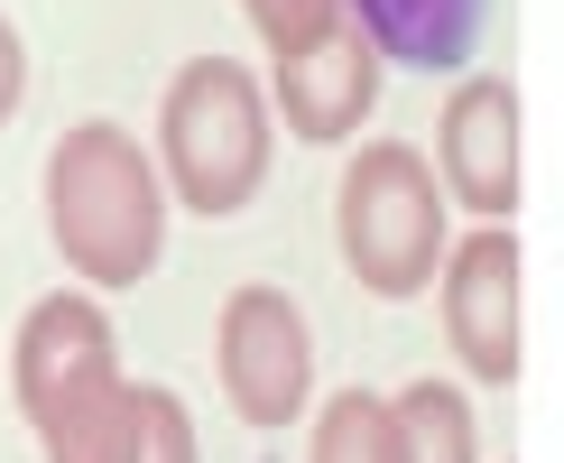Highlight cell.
Segmentation results:
<instances>
[{"label":"cell","instance_id":"1","mask_svg":"<svg viewBox=\"0 0 564 463\" xmlns=\"http://www.w3.org/2000/svg\"><path fill=\"white\" fill-rule=\"evenodd\" d=\"M46 232L93 297L139 288L167 250V185L121 121H75L46 158Z\"/></svg>","mask_w":564,"mask_h":463},{"label":"cell","instance_id":"2","mask_svg":"<svg viewBox=\"0 0 564 463\" xmlns=\"http://www.w3.org/2000/svg\"><path fill=\"white\" fill-rule=\"evenodd\" d=\"M269 93L241 56H195L158 103V185L185 214H241L269 185Z\"/></svg>","mask_w":564,"mask_h":463},{"label":"cell","instance_id":"3","mask_svg":"<svg viewBox=\"0 0 564 463\" xmlns=\"http://www.w3.org/2000/svg\"><path fill=\"white\" fill-rule=\"evenodd\" d=\"M334 232H343V260L370 297H426L435 260H444V195L426 176V158L408 139H370L351 149L343 195H334Z\"/></svg>","mask_w":564,"mask_h":463},{"label":"cell","instance_id":"4","mask_svg":"<svg viewBox=\"0 0 564 463\" xmlns=\"http://www.w3.org/2000/svg\"><path fill=\"white\" fill-rule=\"evenodd\" d=\"M214 380L241 427H296L305 408H315V334H305V306L288 288H269V278H250V288L223 297V324H214Z\"/></svg>","mask_w":564,"mask_h":463},{"label":"cell","instance_id":"5","mask_svg":"<svg viewBox=\"0 0 564 463\" xmlns=\"http://www.w3.org/2000/svg\"><path fill=\"white\" fill-rule=\"evenodd\" d=\"M435 297H444V343H454L463 380L481 389H509L528 362V334H519V232L481 223L463 232V250L435 260Z\"/></svg>","mask_w":564,"mask_h":463},{"label":"cell","instance_id":"6","mask_svg":"<svg viewBox=\"0 0 564 463\" xmlns=\"http://www.w3.org/2000/svg\"><path fill=\"white\" fill-rule=\"evenodd\" d=\"M46 463H195V408L158 380H93L56 417H37Z\"/></svg>","mask_w":564,"mask_h":463},{"label":"cell","instance_id":"7","mask_svg":"<svg viewBox=\"0 0 564 463\" xmlns=\"http://www.w3.org/2000/svg\"><path fill=\"white\" fill-rule=\"evenodd\" d=\"M435 195L481 223H509L519 204V84L509 75H463L435 111Z\"/></svg>","mask_w":564,"mask_h":463},{"label":"cell","instance_id":"8","mask_svg":"<svg viewBox=\"0 0 564 463\" xmlns=\"http://www.w3.org/2000/svg\"><path fill=\"white\" fill-rule=\"evenodd\" d=\"M121 370V334H111V315L93 306V288H56V297H37L29 324H19V343H10V399L19 417H56L75 389L93 380H111Z\"/></svg>","mask_w":564,"mask_h":463},{"label":"cell","instance_id":"9","mask_svg":"<svg viewBox=\"0 0 564 463\" xmlns=\"http://www.w3.org/2000/svg\"><path fill=\"white\" fill-rule=\"evenodd\" d=\"M269 121H288L296 139H315V149H343L351 130L370 121V103H380V56H370V37L334 19L315 46H296V56H269Z\"/></svg>","mask_w":564,"mask_h":463},{"label":"cell","instance_id":"10","mask_svg":"<svg viewBox=\"0 0 564 463\" xmlns=\"http://www.w3.org/2000/svg\"><path fill=\"white\" fill-rule=\"evenodd\" d=\"M343 19L370 37V56L408 75H463L490 29V0H343Z\"/></svg>","mask_w":564,"mask_h":463},{"label":"cell","instance_id":"11","mask_svg":"<svg viewBox=\"0 0 564 463\" xmlns=\"http://www.w3.org/2000/svg\"><path fill=\"white\" fill-rule=\"evenodd\" d=\"M389 445L398 463H481V417L454 380H408L389 399Z\"/></svg>","mask_w":564,"mask_h":463},{"label":"cell","instance_id":"12","mask_svg":"<svg viewBox=\"0 0 564 463\" xmlns=\"http://www.w3.org/2000/svg\"><path fill=\"white\" fill-rule=\"evenodd\" d=\"M305 463H398L389 399L380 389H334V399L315 408V445H305Z\"/></svg>","mask_w":564,"mask_h":463},{"label":"cell","instance_id":"13","mask_svg":"<svg viewBox=\"0 0 564 463\" xmlns=\"http://www.w3.org/2000/svg\"><path fill=\"white\" fill-rule=\"evenodd\" d=\"M241 10H250V29L269 37V56H296V46H315L343 19V0H241Z\"/></svg>","mask_w":564,"mask_h":463},{"label":"cell","instance_id":"14","mask_svg":"<svg viewBox=\"0 0 564 463\" xmlns=\"http://www.w3.org/2000/svg\"><path fill=\"white\" fill-rule=\"evenodd\" d=\"M19 103H29V46L0 19V121H19Z\"/></svg>","mask_w":564,"mask_h":463}]
</instances>
